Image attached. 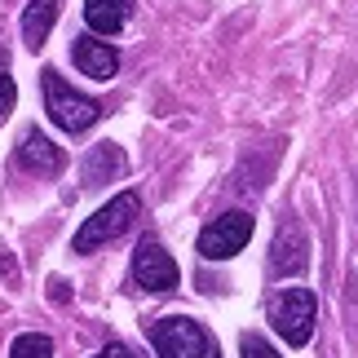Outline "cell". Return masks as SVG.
<instances>
[{
    "mask_svg": "<svg viewBox=\"0 0 358 358\" xmlns=\"http://www.w3.org/2000/svg\"><path fill=\"white\" fill-rule=\"evenodd\" d=\"M239 354H243V358H279V350H274L266 336H257V332H243Z\"/></svg>",
    "mask_w": 358,
    "mask_h": 358,
    "instance_id": "cell-14",
    "label": "cell"
},
{
    "mask_svg": "<svg viewBox=\"0 0 358 358\" xmlns=\"http://www.w3.org/2000/svg\"><path fill=\"white\" fill-rule=\"evenodd\" d=\"M13 98H18V89H13V76L0 71V120L13 111Z\"/></svg>",
    "mask_w": 358,
    "mask_h": 358,
    "instance_id": "cell-15",
    "label": "cell"
},
{
    "mask_svg": "<svg viewBox=\"0 0 358 358\" xmlns=\"http://www.w3.org/2000/svg\"><path fill=\"white\" fill-rule=\"evenodd\" d=\"M40 89H45V106H49V120L58 124V129L66 133H85L89 124L102 120V106L85 98V93H76L58 71H45L40 76Z\"/></svg>",
    "mask_w": 358,
    "mask_h": 358,
    "instance_id": "cell-3",
    "label": "cell"
},
{
    "mask_svg": "<svg viewBox=\"0 0 358 358\" xmlns=\"http://www.w3.org/2000/svg\"><path fill=\"white\" fill-rule=\"evenodd\" d=\"M120 173H124V155H120V146L102 142V146H93L89 155H85V186H106V182H115Z\"/></svg>",
    "mask_w": 358,
    "mask_h": 358,
    "instance_id": "cell-12",
    "label": "cell"
},
{
    "mask_svg": "<svg viewBox=\"0 0 358 358\" xmlns=\"http://www.w3.org/2000/svg\"><path fill=\"white\" fill-rule=\"evenodd\" d=\"M71 62L93 80H111L120 71V53L111 45H102V40H85V36L71 45Z\"/></svg>",
    "mask_w": 358,
    "mask_h": 358,
    "instance_id": "cell-9",
    "label": "cell"
},
{
    "mask_svg": "<svg viewBox=\"0 0 358 358\" xmlns=\"http://www.w3.org/2000/svg\"><path fill=\"white\" fill-rule=\"evenodd\" d=\"M150 345H155L159 358H208L213 336L186 314H169V319L150 323Z\"/></svg>",
    "mask_w": 358,
    "mask_h": 358,
    "instance_id": "cell-4",
    "label": "cell"
},
{
    "mask_svg": "<svg viewBox=\"0 0 358 358\" xmlns=\"http://www.w3.org/2000/svg\"><path fill=\"white\" fill-rule=\"evenodd\" d=\"M9 358H53V345H49V336L27 332V336H18L9 345Z\"/></svg>",
    "mask_w": 358,
    "mask_h": 358,
    "instance_id": "cell-13",
    "label": "cell"
},
{
    "mask_svg": "<svg viewBox=\"0 0 358 358\" xmlns=\"http://www.w3.org/2000/svg\"><path fill=\"white\" fill-rule=\"evenodd\" d=\"M93 358H133L129 350H124V345H106L102 354H93Z\"/></svg>",
    "mask_w": 358,
    "mask_h": 358,
    "instance_id": "cell-16",
    "label": "cell"
},
{
    "mask_svg": "<svg viewBox=\"0 0 358 358\" xmlns=\"http://www.w3.org/2000/svg\"><path fill=\"white\" fill-rule=\"evenodd\" d=\"M18 164H22L27 173H62L66 155H62L58 142H49L40 129H31V133L22 137V146H18Z\"/></svg>",
    "mask_w": 358,
    "mask_h": 358,
    "instance_id": "cell-8",
    "label": "cell"
},
{
    "mask_svg": "<svg viewBox=\"0 0 358 358\" xmlns=\"http://www.w3.org/2000/svg\"><path fill=\"white\" fill-rule=\"evenodd\" d=\"M53 22H58V0H27V9H22V45L31 53L45 49Z\"/></svg>",
    "mask_w": 358,
    "mask_h": 358,
    "instance_id": "cell-10",
    "label": "cell"
},
{
    "mask_svg": "<svg viewBox=\"0 0 358 358\" xmlns=\"http://www.w3.org/2000/svg\"><path fill=\"white\" fill-rule=\"evenodd\" d=\"M133 283L146 287V292H173L182 283V274H177V261L155 239H142L133 252Z\"/></svg>",
    "mask_w": 358,
    "mask_h": 358,
    "instance_id": "cell-6",
    "label": "cell"
},
{
    "mask_svg": "<svg viewBox=\"0 0 358 358\" xmlns=\"http://www.w3.org/2000/svg\"><path fill=\"white\" fill-rule=\"evenodd\" d=\"M137 213H142V199H137V190H124V195H115L111 203H102L93 217H85V226L76 230L71 248H76V252H98L102 243L120 239L124 230L137 222Z\"/></svg>",
    "mask_w": 358,
    "mask_h": 358,
    "instance_id": "cell-1",
    "label": "cell"
},
{
    "mask_svg": "<svg viewBox=\"0 0 358 358\" xmlns=\"http://www.w3.org/2000/svg\"><path fill=\"white\" fill-rule=\"evenodd\" d=\"M133 13V0H85V22L98 36H115Z\"/></svg>",
    "mask_w": 358,
    "mask_h": 358,
    "instance_id": "cell-11",
    "label": "cell"
},
{
    "mask_svg": "<svg viewBox=\"0 0 358 358\" xmlns=\"http://www.w3.org/2000/svg\"><path fill=\"white\" fill-rule=\"evenodd\" d=\"M310 266V239L296 222H287L279 235H274V248H270V274L274 279H287V274H301Z\"/></svg>",
    "mask_w": 358,
    "mask_h": 358,
    "instance_id": "cell-7",
    "label": "cell"
},
{
    "mask_svg": "<svg viewBox=\"0 0 358 358\" xmlns=\"http://www.w3.org/2000/svg\"><path fill=\"white\" fill-rule=\"evenodd\" d=\"M252 239V217L248 213H222L213 226H203L199 235V257L208 261H230L235 252H243Z\"/></svg>",
    "mask_w": 358,
    "mask_h": 358,
    "instance_id": "cell-5",
    "label": "cell"
},
{
    "mask_svg": "<svg viewBox=\"0 0 358 358\" xmlns=\"http://www.w3.org/2000/svg\"><path fill=\"white\" fill-rule=\"evenodd\" d=\"M270 323H274V332H279L287 345H310V336H314V314H319V301H314L310 287H283V292H274L270 296Z\"/></svg>",
    "mask_w": 358,
    "mask_h": 358,
    "instance_id": "cell-2",
    "label": "cell"
},
{
    "mask_svg": "<svg viewBox=\"0 0 358 358\" xmlns=\"http://www.w3.org/2000/svg\"><path fill=\"white\" fill-rule=\"evenodd\" d=\"M208 358H217V350H213V354H208Z\"/></svg>",
    "mask_w": 358,
    "mask_h": 358,
    "instance_id": "cell-17",
    "label": "cell"
}]
</instances>
